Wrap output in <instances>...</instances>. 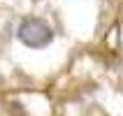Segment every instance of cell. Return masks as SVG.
Returning a JSON list of instances; mask_svg holds the SVG:
<instances>
[{"label": "cell", "mask_w": 123, "mask_h": 116, "mask_svg": "<svg viewBox=\"0 0 123 116\" xmlns=\"http://www.w3.org/2000/svg\"><path fill=\"white\" fill-rule=\"evenodd\" d=\"M54 28L40 16H26L16 26V40L28 49H44L54 42Z\"/></svg>", "instance_id": "obj_1"}]
</instances>
